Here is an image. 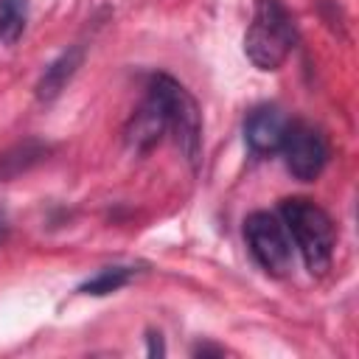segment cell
<instances>
[{
	"label": "cell",
	"mask_w": 359,
	"mask_h": 359,
	"mask_svg": "<svg viewBox=\"0 0 359 359\" xmlns=\"http://www.w3.org/2000/svg\"><path fill=\"white\" fill-rule=\"evenodd\" d=\"M81 62H84V48H81V45H70V48L62 50L53 62H48V67L42 70V76H39V81H36V87H34L36 101L48 104V101L59 98L62 90L70 84V79L79 73Z\"/></svg>",
	"instance_id": "cell-7"
},
{
	"label": "cell",
	"mask_w": 359,
	"mask_h": 359,
	"mask_svg": "<svg viewBox=\"0 0 359 359\" xmlns=\"http://www.w3.org/2000/svg\"><path fill=\"white\" fill-rule=\"evenodd\" d=\"M6 233H8V216H6V210L0 208V244L6 241Z\"/></svg>",
	"instance_id": "cell-14"
},
{
	"label": "cell",
	"mask_w": 359,
	"mask_h": 359,
	"mask_svg": "<svg viewBox=\"0 0 359 359\" xmlns=\"http://www.w3.org/2000/svg\"><path fill=\"white\" fill-rule=\"evenodd\" d=\"M297 28L283 0H255L244 34V53L258 70H278L294 50Z\"/></svg>",
	"instance_id": "cell-2"
},
{
	"label": "cell",
	"mask_w": 359,
	"mask_h": 359,
	"mask_svg": "<svg viewBox=\"0 0 359 359\" xmlns=\"http://www.w3.org/2000/svg\"><path fill=\"white\" fill-rule=\"evenodd\" d=\"M146 95L157 101L165 115V126L182 149L185 160L196 165L202 154V112L196 98L168 73H151L146 81Z\"/></svg>",
	"instance_id": "cell-3"
},
{
	"label": "cell",
	"mask_w": 359,
	"mask_h": 359,
	"mask_svg": "<svg viewBox=\"0 0 359 359\" xmlns=\"http://www.w3.org/2000/svg\"><path fill=\"white\" fill-rule=\"evenodd\" d=\"M194 353H196V356H210V353H213V356H222L224 351H222V348H216V345H196V348H194Z\"/></svg>",
	"instance_id": "cell-13"
},
{
	"label": "cell",
	"mask_w": 359,
	"mask_h": 359,
	"mask_svg": "<svg viewBox=\"0 0 359 359\" xmlns=\"http://www.w3.org/2000/svg\"><path fill=\"white\" fill-rule=\"evenodd\" d=\"M286 115L272 107V104H261L255 109L247 112L244 118V143L252 154H275L280 149L283 132H286Z\"/></svg>",
	"instance_id": "cell-6"
},
{
	"label": "cell",
	"mask_w": 359,
	"mask_h": 359,
	"mask_svg": "<svg viewBox=\"0 0 359 359\" xmlns=\"http://www.w3.org/2000/svg\"><path fill=\"white\" fill-rule=\"evenodd\" d=\"M244 241L252 261L272 278H283L292 269V238L278 213L255 210L244 219Z\"/></svg>",
	"instance_id": "cell-4"
},
{
	"label": "cell",
	"mask_w": 359,
	"mask_h": 359,
	"mask_svg": "<svg viewBox=\"0 0 359 359\" xmlns=\"http://www.w3.org/2000/svg\"><path fill=\"white\" fill-rule=\"evenodd\" d=\"M146 342H149V348H146L149 356H163L165 353V345H163V334L160 331H146Z\"/></svg>",
	"instance_id": "cell-12"
},
{
	"label": "cell",
	"mask_w": 359,
	"mask_h": 359,
	"mask_svg": "<svg viewBox=\"0 0 359 359\" xmlns=\"http://www.w3.org/2000/svg\"><path fill=\"white\" fill-rule=\"evenodd\" d=\"M135 275H137V266H132V264H112V266L98 269L93 278L81 280L76 286V292L79 294H90V297H104V294H112L121 286H126Z\"/></svg>",
	"instance_id": "cell-10"
},
{
	"label": "cell",
	"mask_w": 359,
	"mask_h": 359,
	"mask_svg": "<svg viewBox=\"0 0 359 359\" xmlns=\"http://www.w3.org/2000/svg\"><path fill=\"white\" fill-rule=\"evenodd\" d=\"M278 216L294 241L306 269L311 275H325L331 269L334 258V244H337V230L331 216L311 199L306 196H289L280 202Z\"/></svg>",
	"instance_id": "cell-1"
},
{
	"label": "cell",
	"mask_w": 359,
	"mask_h": 359,
	"mask_svg": "<svg viewBox=\"0 0 359 359\" xmlns=\"http://www.w3.org/2000/svg\"><path fill=\"white\" fill-rule=\"evenodd\" d=\"M50 143L45 140H36V137H28L22 143H14L11 149H6L0 154V182H8L25 171H31L34 165L45 163L48 154H50Z\"/></svg>",
	"instance_id": "cell-9"
},
{
	"label": "cell",
	"mask_w": 359,
	"mask_h": 359,
	"mask_svg": "<svg viewBox=\"0 0 359 359\" xmlns=\"http://www.w3.org/2000/svg\"><path fill=\"white\" fill-rule=\"evenodd\" d=\"M278 151L283 154L289 174L300 182L317 180L323 174V168L328 165V157H331L328 137L323 135L320 126H314L309 121H289Z\"/></svg>",
	"instance_id": "cell-5"
},
{
	"label": "cell",
	"mask_w": 359,
	"mask_h": 359,
	"mask_svg": "<svg viewBox=\"0 0 359 359\" xmlns=\"http://www.w3.org/2000/svg\"><path fill=\"white\" fill-rule=\"evenodd\" d=\"M163 132H168V126H165V115H163V109L157 107V101L154 98H143V104L137 107V112L129 118V123H126V143H129V149L132 151H149L160 137H163Z\"/></svg>",
	"instance_id": "cell-8"
},
{
	"label": "cell",
	"mask_w": 359,
	"mask_h": 359,
	"mask_svg": "<svg viewBox=\"0 0 359 359\" xmlns=\"http://www.w3.org/2000/svg\"><path fill=\"white\" fill-rule=\"evenodd\" d=\"M28 25V0H0V42L17 45Z\"/></svg>",
	"instance_id": "cell-11"
}]
</instances>
